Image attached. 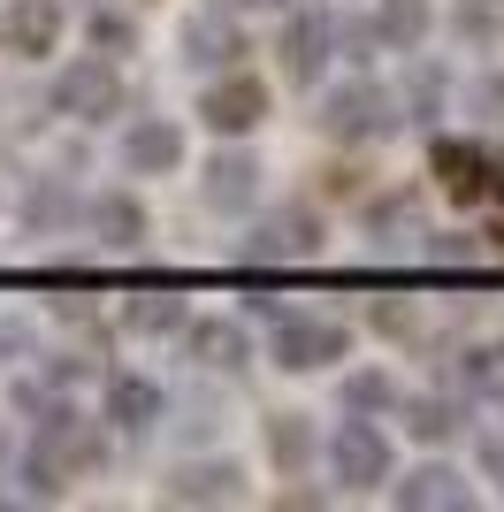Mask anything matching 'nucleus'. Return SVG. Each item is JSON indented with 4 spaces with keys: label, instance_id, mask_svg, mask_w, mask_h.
Segmentation results:
<instances>
[{
    "label": "nucleus",
    "instance_id": "1",
    "mask_svg": "<svg viewBox=\"0 0 504 512\" xmlns=\"http://www.w3.org/2000/svg\"><path fill=\"white\" fill-rule=\"evenodd\" d=\"M390 123H398V100H390L382 85H367V77H359V85H336L329 100H321V130H329V138H344V146L382 138Z\"/></svg>",
    "mask_w": 504,
    "mask_h": 512
},
{
    "label": "nucleus",
    "instance_id": "2",
    "mask_svg": "<svg viewBox=\"0 0 504 512\" xmlns=\"http://www.w3.org/2000/svg\"><path fill=\"white\" fill-rule=\"evenodd\" d=\"M329 467H336V482H344L352 497L382 490V482H390V436H382L375 421H344L336 444H329Z\"/></svg>",
    "mask_w": 504,
    "mask_h": 512
},
{
    "label": "nucleus",
    "instance_id": "3",
    "mask_svg": "<svg viewBox=\"0 0 504 512\" xmlns=\"http://www.w3.org/2000/svg\"><path fill=\"white\" fill-rule=\"evenodd\" d=\"M344 329L321 314H275V367H291V375H314V367L344 360Z\"/></svg>",
    "mask_w": 504,
    "mask_h": 512
},
{
    "label": "nucleus",
    "instance_id": "4",
    "mask_svg": "<svg viewBox=\"0 0 504 512\" xmlns=\"http://www.w3.org/2000/svg\"><path fill=\"white\" fill-rule=\"evenodd\" d=\"M54 107H62V115H84V123H100V115H115V107H123V77H115L100 54H84L77 69H62Z\"/></svg>",
    "mask_w": 504,
    "mask_h": 512
},
{
    "label": "nucleus",
    "instance_id": "5",
    "mask_svg": "<svg viewBox=\"0 0 504 512\" xmlns=\"http://www.w3.org/2000/svg\"><path fill=\"white\" fill-rule=\"evenodd\" d=\"M314 245H321V214L314 207H275V214H260V230L245 237L252 260H306Z\"/></svg>",
    "mask_w": 504,
    "mask_h": 512
},
{
    "label": "nucleus",
    "instance_id": "6",
    "mask_svg": "<svg viewBox=\"0 0 504 512\" xmlns=\"http://www.w3.org/2000/svg\"><path fill=\"white\" fill-rule=\"evenodd\" d=\"M54 39H62V8H54V0H8V8H0V46H8L16 62L54 54Z\"/></svg>",
    "mask_w": 504,
    "mask_h": 512
},
{
    "label": "nucleus",
    "instance_id": "7",
    "mask_svg": "<svg viewBox=\"0 0 504 512\" xmlns=\"http://www.w3.org/2000/svg\"><path fill=\"white\" fill-rule=\"evenodd\" d=\"M260 115H268V92H260V77H222V85H207V100H199V123L222 130V138L252 130Z\"/></svg>",
    "mask_w": 504,
    "mask_h": 512
},
{
    "label": "nucleus",
    "instance_id": "8",
    "mask_svg": "<svg viewBox=\"0 0 504 512\" xmlns=\"http://www.w3.org/2000/svg\"><path fill=\"white\" fill-rule=\"evenodd\" d=\"M329 31L336 23L321 16V8H298L291 23H283V69H291V85H314L321 62H329Z\"/></svg>",
    "mask_w": 504,
    "mask_h": 512
},
{
    "label": "nucleus",
    "instance_id": "9",
    "mask_svg": "<svg viewBox=\"0 0 504 512\" xmlns=\"http://www.w3.org/2000/svg\"><path fill=\"white\" fill-rule=\"evenodd\" d=\"M107 421L123 428V436H146V428L161 421V383H146V375H115V383H107Z\"/></svg>",
    "mask_w": 504,
    "mask_h": 512
},
{
    "label": "nucleus",
    "instance_id": "10",
    "mask_svg": "<svg viewBox=\"0 0 504 512\" xmlns=\"http://www.w3.org/2000/svg\"><path fill=\"white\" fill-rule=\"evenodd\" d=\"M123 161L138 176H168L176 161H184V130H176V123H138L123 138Z\"/></svg>",
    "mask_w": 504,
    "mask_h": 512
},
{
    "label": "nucleus",
    "instance_id": "11",
    "mask_svg": "<svg viewBox=\"0 0 504 512\" xmlns=\"http://www.w3.org/2000/svg\"><path fill=\"white\" fill-rule=\"evenodd\" d=\"M436 176H443V192H451V199H489V153L459 146V138H443V146H436Z\"/></svg>",
    "mask_w": 504,
    "mask_h": 512
},
{
    "label": "nucleus",
    "instance_id": "12",
    "mask_svg": "<svg viewBox=\"0 0 504 512\" xmlns=\"http://www.w3.org/2000/svg\"><path fill=\"white\" fill-rule=\"evenodd\" d=\"M168 497H176V505H230V497H245V474L222 467V459H214V467H184L168 482Z\"/></svg>",
    "mask_w": 504,
    "mask_h": 512
},
{
    "label": "nucleus",
    "instance_id": "13",
    "mask_svg": "<svg viewBox=\"0 0 504 512\" xmlns=\"http://www.w3.org/2000/svg\"><path fill=\"white\" fill-rule=\"evenodd\" d=\"M398 505H405V512H428V505H474V490H466L451 467H420V474H405V482H398Z\"/></svg>",
    "mask_w": 504,
    "mask_h": 512
},
{
    "label": "nucleus",
    "instance_id": "14",
    "mask_svg": "<svg viewBox=\"0 0 504 512\" xmlns=\"http://www.w3.org/2000/svg\"><path fill=\"white\" fill-rule=\"evenodd\" d=\"M184 46H191V54H184L191 69H199V62H207V69H230L237 54H245V39H237V23H222V16H199V23L184 31Z\"/></svg>",
    "mask_w": 504,
    "mask_h": 512
},
{
    "label": "nucleus",
    "instance_id": "15",
    "mask_svg": "<svg viewBox=\"0 0 504 512\" xmlns=\"http://www.w3.org/2000/svg\"><path fill=\"white\" fill-rule=\"evenodd\" d=\"M92 230H100L107 245H115V253H130V245L146 237V207H138L130 192H107L100 207H92Z\"/></svg>",
    "mask_w": 504,
    "mask_h": 512
},
{
    "label": "nucleus",
    "instance_id": "16",
    "mask_svg": "<svg viewBox=\"0 0 504 512\" xmlns=\"http://www.w3.org/2000/svg\"><path fill=\"white\" fill-rule=\"evenodd\" d=\"M252 192H260V169L245 153H222L207 169V207H252Z\"/></svg>",
    "mask_w": 504,
    "mask_h": 512
},
{
    "label": "nucleus",
    "instance_id": "17",
    "mask_svg": "<svg viewBox=\"0 0 504 512\" xmlns=\"http://www.w3.org/2000/svg\"><path fill=\"white\" fill-rule=\"evenodd\" d=\"M375 31H382V46H413L420 31H428V0H382Z\"/></svg>",
    "mask_w": 504,
    "mask_h": 512
},
{
    "label": "nucleus",
    "instance_id": "18",
    "mask_svg": "<svg viewBox=\"0 0 504 512\" xmlns=\"http://www.w3.org/2000/svg\"><path fill=\"white\" fill-rule=\"evenodd\" d=\"M191 352L214 367H237L245 360V329H230V321H191Z\"/></svg>",
    "mask_w": 504,
    "mask_h": 512
},
{
    "label": "nucleus",
    "instance_id": "19",
    "mask_svg": "<svg viewBox=\"0 0 504 512\" xmlns=\"http://www.w3.org/2000/svg\"><path fill=\"white\" fill-rule=\"evenodd\" d=\"M268 451H275V467H306L314 459V428H306V413H283V421L268 428Z\"/></svg>",
    "mask_w": 504,
    "mask_h": 512
},
{
    "label": "nucleus",
    "instance_id": "20",
    "mask_svg": "<svg viewBox=\"0 0 504 512\" xmlns=\"http://www.w3.org/2000/svg\"><path fill=\"white\" fill-rule=\"evenodd\" d=\"M413 436L420 444H451L459 436V406L451 398H413Z\"/></svg>",
    "mask_w": 504,
    "mask_h": 512
},
{
    "label": "nucleus",
    "instance_id": "21",
    "mask_svg": "<svg viewBox=\"0 0 504 512\" xmlns=\"http://www.w3.org/2000/svg\"><path fill=\"white\" fill-rule=\"evenodd\" d=\"M466 390L504 398V344H474V352H466Z\"/></svg>",
    "mask_w": 504,
    "mask_h": 512
},
{
    "label": "nucleus",
    "instance_id": "22",
    "mask_svg": "<svg viewBox=\"0 0 504 512\" xmlns=\"http://www.w3.org/2000/svg\"><path fill=\"white\" fill-rule=\"evenodd\" d=\"M344 406L352 413H390L398 406V383H390V375H352V383H344Z\"/></svg>",
    "mask_w": 504,
    "mask_h": 512
},
{
    "label": "nucleus",
    "instance_id": "23",
    "mask_svg": "<svg viewBox=\"0 0 504 512\" xmlns=\"http://www.w3.org/2000/svg\"><path fill=\"white\" fill-rule=\"evenodd\" d=\"M123 321H130V329H146V337H153V329H176V321H184V306H176V299H146V306L130 299V306H123Z\"/></svg>",
    "mask_w": 504,
    "mask_h": 512
},
{
    "label": "nucleus",
    "instance_id": "24",
    "mask_svg": "<svg viewBox=\"0 0 504 512\" xmlns=\"http://www.w3.org/2000/svg\"><path fill=\"white\" fill-rule=\"evenodd\" d=\"M92 39H100L107 54H123V46H130V23L123 16H92Z\"/></svg>",
    "mask_w": 504,
    "mask_h": 512
},
{
    "label": "nucleus",
    "instance_id": "25",
    "mask_svg": "<svg viewBox=\"0 0 504 512\" xmlns=\"http://www.w3.org/2000/svg\"><path fill=\"white\" fill-rule=\"evenodd\" d=\"M482 107H489V123H504V77H482Z\"/></svg>",
    "mask_w": 504,
    "mask_h": 512
},
{
    "label": "nucleus",
    "instance_id": "26",
    "mask_svg": "<svg viewBox=\"0 0 504 512\" xmlns=\"http://www.w3.org/2000/svg\"><path fill=\"white\" fill-rule=\"evenodd\" d=\"M482 467H489V474L504 482V436H489V444H482Z\"/></svg>",
    "mask_w": 504,
    "mask_h": 512
},
{
    "label": "nucleus",
    "instance_id": "27",
    "mask_svg": "<svg viewBox=\"0 0 504 512\" xmlns=\"http://www.w3.org/2000/svg\"><path fill=\"white\" fill-rule=\"evenodd\" d=\"M230 8H283V0H230Z\"/></svg>",
    "mask_w": 504,
    "mask_h": 512
},
{
    "label": "nucleus",
    "instance_id": "28",
    "mask_svg": "<svg viewBox=\"0 0 504 512\" xmlns=\"http://www.w3.org/2000/svg\"><path fill=\"white\" fill-rule=\"evenodd\" d=\"M0 451H8V428H0Z\"/></svg>",
    "mask_w": 504,
    "mask_h": 512
}]
</instances>
